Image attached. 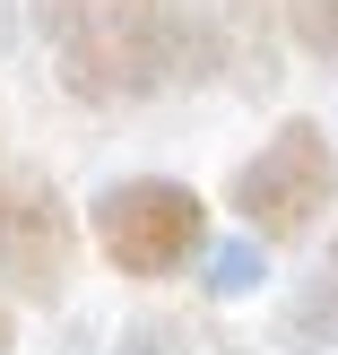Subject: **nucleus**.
<instances>
[{
	"instance_id": "nucleus-9",
	"label": "nucleus",
	"mask_w": 338,
	"mask_h": 355,
	"mask_svg": "<svg viewBox=\"0 0 338 355\" xmlns=\"http://www.w3.org/2000/svg\"><path fill=\"white\" fill-rule=\"evenodd\" d=\"M17 347V321H9V304H0V355H9Z\"/></svg>"
},
{
	"instance_id": "nucleus-7",
	"label": "nucleus",
	"mask_w": 338,
	"mask_h": 355,
	"mask_svg": "<svg viewBox=\"0 0 338 355\" xmlns=\"http://www.w3.org/2000/svg\"><path fill=\"white\" fill-rule=\"evenodd\" d=\"M260 286V243H208V295H252Z\"/></svg>"
},
{
	"instance_id": "nucleus-8",
	"label": "nucleus",
	"mask_w": 338,
	"mask_h": 355,
	"mask_svg": "<svg viewBox=\"0 0 338 355\" xmlns=\"http://www.w3.org/2000/svg\"><path fill=\"white\" fill-rule=\"evenodd\" d=\"M113 355H183V329L174 321H139V329H121Z\"/></svg>"
},
{
	"instance_id": "nucleus-2",
	"label": "nucleus",
	"mask_w": 338,
	"mask_h": 355,
	"mask_svg": "<svg viewBox=\"0 0 338 355\" xmlns=\"http://www.w3.org/2000/svg\"><path fill=\"white\" fill-rule=\"evenodd\" d=\"M338 200V148L312 113H287L235 173H226V208L243 217L252 243H304Z\"/></svg>"
},
{
	"instance_id": "nucleus-1",
	"label": "nucleus",
	"mask_w": 338,
	"mask_h": 355,
	"mask_svg": "<svg viewBox=\"0 0 338 355\" xmlns=\"http://www.w3.org/2000/svg\"><path fill=\"white\" fill-rule=\"evenodd\" d=\"M35 35L61 96L96 113H139L174 87H208L235 52L208 0H35Z\"/></svg>"
},
{
	"instance_id": "nucleus-10",
	"label": "nucleus",
	"mask_w": 338,
	"mask_h": 355,
	"mask_svg": "<svg viewBox=\"0 0 338 355\" xmlns=\"http://www.w3.org/2000/svg\"><path fill=\"white\" fill-rule=\"evenodd\" d=\"M0 191H9V156H0Z\"/></svg>"
},
{
	"instance_id": "nucleus-4",
	"label": "nucleus",
	"mask_w": 338,
	"mask_h": 355,
	"mask_svg": "<svg viewBox=\"0 0 338 355\" xmlns=\"http://www.w3.org/2000/svg\"><path fill=\"white\" fill-rule=\"evenodd\" d=\"M69 260H78L69 200L52 191L44 165H9V191H0V286L26 295V304H61Z\"/></svg>"
},
{
	"instance_id": "nucleus-3",
	"label": "nucleus",
	"mask_w": 338,
	"mask_h": 355,
	"mask_svg": "<svg viewBox=\"0 0 338 355\" xmlns=\"http://www.w3.org/2000/svg\"><path fill=\"white\" fill-rule=\"evenodd\" d=\"M87 225H96L104 269L139 277V286L183 277L208 252V200L191 182H174V173H121V182H104L96 208H87Z\"/></svg>"
},
{
	"instance_id": "nucleus-5",
	"label": "nucleus",
	"mask_w": 338,
	"mask_h": 355,
	"mask_svg": "<svg viewBox=\"0 0 338 355\" xmlns=\"http://www.w3.org/2000/svg\"><path fill=\"white\" fill-rule=\"evenodd\" d=\"M278 347H287V355H330L338 347V234L321 243V260L304 269V286L287 295V312H278Z\"/></svg>"
},
{
	"instance_id": "nucleus-6",
	"label": "nucleus",
	"mask_w": 338,
	"mask_h": 355,
	"mask_svg": "<svg viewBox=\"0 0 338 355\" xmlns=\"http://www.w3.org/2000/svg\"><path fill=\"white\" fill-rule=\"evenodd\" d=\"M278 17H287V35L312 52V61L338 69V0H278Z\"/></svg>"
}]
</instances>
